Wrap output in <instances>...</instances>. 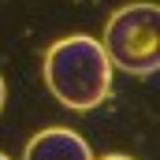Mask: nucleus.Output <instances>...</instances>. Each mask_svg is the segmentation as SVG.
Returning a JSON list of instances; mask_svg holds the SVG:
<instances>
[{"instance_id": "nucleus-3", "label": "nucleus", "mask_w": 160, "mask_h": 160, "mask_svg": "<svg viewBox=\"0 0 160 160\" xmlns=\"http://www.w3.org/2000/svg\"><path fill=\"white\" fill-rule=\"evenodd\" d=\"M22 160H93V149H89V142L82 134H75V130L48 127V130H41V134H34L26 142Z\"/></svg>"}, {"instance_id": "nucleus-5", "label": "nucleus", "mask_w": 160, "mask_h": 160, "mask_svg": "<svg viewBox=\"0 0 160 160\" xmlns=\"http://www.w3.org/2000/svg\"><path fill=\"white\" fill-rule=\"evenodd\" d=\"M104 160H134V157H123V153H112V157H104Z\"/></svg>"}, {"instance_id": "nucleus-6", "label": "nucleus", "mask_w": 160, "mask_h": 160, "mask_svg": "<svg viewBox=\"0 0 160 160\" xmlns=\"http://www.w3.org/2000/svg\"><path fill=\"white\" fill-rule=\"evenodd\" d=\"M0 160H11V157H4V153H0Z\"/></svg>"}, {"instance_id": "nucleus-2", "label": "nucleus", "mask_w": 160, "mask_h": 160, "mask_svg": "<svg viewBox=\"0 0 160 160\" xmlns=\"http://www.w3.org/2000/svg\"><path fill=\"white\" fill-rule=\"evenodd\" d=\"M157 30H160V8L149 4V0L112 11V19L104 26V41H101L112 67H119L127 75H138V78L153 75L160 67Z\"/></svg>"}, {"instance_id": "nucleus-4", "label": "nucleus", "mask_w": 160, "mask_h": 160, "mask_svg": "<svg viewBox=\"0 0 160 160\" xmlns=\"http://www.w3.org/2000/svg\"><path fill=\"white\" fill-rule=\"evenodd\" d=\"M4 97H8V86H4V78H0V112H4Z\"/></svg>"}, {"instance_id": "nucleus-1", "label": "nucleus", "mask_w": 160, "mask_h": 160, "mask_svg": "<svg viewBox=\"0 0 160 160\" xmlns=\"http://www.w3.org/2000/svg\"><path fill=\"white\" fill-rule=\"evenodd\" d=\"M45 82L63 108L93 112L112 93V60L97 38L71 34V38H60L56 45H48Z\"/></svg>"}]
</instances>
